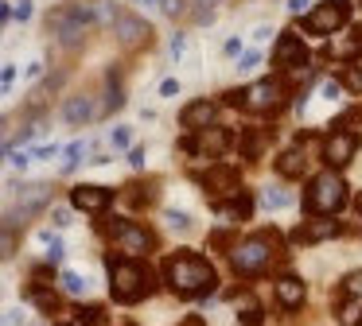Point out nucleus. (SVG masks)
Masks as SVG:
<instances>
[{"label": "nucleus", "instance_id": "obj_1", "mask_svg": "<svg viewBox=\"0 0 362 326\" xmlns=\"http://www.w3.org/2000/svg\"><path fill=\"white\" fill-rule=\"evenodd\" d=\"M164 279H168V287H172L175 295H183V299H191V295H206V291H214V284H218L211 260H203L199 253L168 256L164 260Z\"/></svg>", "mask_w": 362, "mask_h": 326}, {"label": "nucleus", "instance_id": "obj_33", "mask_svg": "<svg viewBox=\"0 0 362 326\" xmlns=\"http://www.w3.org/2000/svg\"><path fill=\"white\" fill-rule=\"evenodd\" d=\"M113 144L125 147V144H129V128H117V132H113Z\"/></svg>", "mask_w": 362, "mask_h": 326}, {"label": "nucleus", "instance_id": "obj_5", "mask_svg": "<svg viewBox=\"0 0 362 326\" xmlns=\"http://www.w3.org/2000/svg\"><path fill=\"white\" fill-rule=\"evenodd\" d=\"M113 241H117V248L129 260H136L144 248H152V233L136 222H113Z\"/></svg>", "mask_w": 362, "mask_h": 326}, {"label": "nucleus", "instance_id": "obj_36", "mask_svg": "<svg viewBox=\"0 0 362 326\" xmlns=\"http://www.w3.org/2000/svg\"><path fill=\"white\" fill-rule=\"evenodd\" d=\"M308 8V0H288V12H304Z\"/></svg>", "mask_w": 362, "mask_h": 326}, {"label": "nucleus", "instance_id": "obj_6", "mask_svg": "<svg viewBox=\"0 0 362 326\" xmlns=\"http://www.w3.org/2000/svg\"><path fill=\"white\" fill-rule=\"evenodd\" d=\"M343 20H346V0H327V4H320L308 16L304 28L312 31V35H331L335 28H343Z\"/></svg>", "mask_w": 362, "mask_h": 326}, {"label": "nucleus", "instance_id": "obj_13", "mask_svg": "<svg viewBox=\"0 0 362 326\" xmlns=\"http://www.w3.org/2000/svg\"><path fill=\"white\" fill-rule=\"evenodd\" d=\"M63 116H66L71 124H86V121H94V116H102V109H94V97L78 93V97H71V101H66Z\"/></svg>", "mask_w": 362, "mask_h": 326}, {"label": "nucleus", "instance_id": "obj_17", "mask_svg": "<svg viewBox=\"0 0 362 326\" xmlns=\"http://www.w3.org/2000/svg\"><path fill=\"white\" fill-rule=\"evenodd\" d=\"M226 144H230V136H226V132H218V128H206V132H199V144H195V152H203V155H218Z\"/></svg>", "mask_w": 362, "mask_h": 326}, {"label": "nucleus", "instance_id": "obj_28", "mask_svg": "<svg viewBox=\"0 0 362 326\" xmlns=\"http://www.w3.org/2000/svg\"><path fill=\"white\" fill-rule=\"evenodd\" d=\"M343 291H346V295H354V299H362V272H351V276H346Z\"/></svg>", "mask_w": 362, "mask_h": 326}, {"label": "nucleus", "instance_id": "obj_4", "mask_svg": "<svg viewBox=\"0 0 362 326\" xmlns=\"http://www.w3.org/2000/svg\"><path fill=\"white\" fill-rule=\"evenodd\" d=\"M343 202H346V183L335 171H323V175H315L312 186H308L304 206L315 210V214H335V210H343Z\"/></svg>", "mask_w": 362, "mask_h": 326}, {"label": "nucleus", "instance_id": "obj_35", "mask_svg": "<svg viewBox=\"0 0 362 326\" xmlns=\"http://www.w3.org/2000/svg\"><path fill=\"white\" fill-rule=\"evenodd\" d=\"M51 217H55V225H71V214H66V210H55Z\"/></svg>", "mask_w": 362, "mask_h": 326}, {"label": "nucleus", "instance_id": "obj_24", "mask_svg": "<svg viewBox=\"0 0 362 326\" xmlns=\"http://www.w3.org/2000/svg\"><path fill=\"white\" fill-rule=\"evenodd\" d=\"M164 217H168V225H172V229H180V233H187V229H191V217L183 214V210H168Z\"/></svg>", "mask_w": 362, "mask_h": 326}, {"label": "nucleus", "instance_id": "obj_27", "mask_svg": "<svg viewBox=\"0 0 362 326\" xmlns=\"http://www.w3.org/2000/svg\"><path fill=\"white\" fill-rule=\"evenodd\" d=\"M43 245H47V260H63V241H59V237L43 233Z\"/></svg>", "mask_w": 362, "mask_h": 326}, {"label": "nucleus", "instance_id": "obj_21", "mask_svg": "<svg viewBox=\"0 0 362 326\" xmlns=\"http://www.w3.org/2000/svg\"><path fill=\"white\" fill-rule=\"evenodd\" d=\"M339 233V222H315L304 229V241H323V237H335Z\"/></svg>", "mask_w": 362, "mask_h": 326}, {"label": "nucleus", "instance_id": "obj_22", "mask_svg": "<svg viewBox=\"0 0 362 326\" xmlns=\"http://www.w3.org/2000/svg\"><path fill=\"white\" fill-rule=\"evenodd\" d=\"M86 276H78V272H63V291H71V295H86Z\"/></svg>", "mask_w": 362, "mask_h": 326}, {"label": "nucleus", "instance_id": "obj_10", "mask_svg": "<svg viewBox=\"0 0 362 326\" xmlns=\"http://www.w3.org/2000/svg\"><path fill=\"white\" fill-rule=\"evenodd\" d=\"M245 105L250 109H261V113H269V109H276L281 105V82H257V85H250L245 90Z\"/></svg>", "mask_w": 362, "mask_h": 326}, {"label": "nucleus", "instance_id": "obj_9", "mask_svg": "<svg viewBox=\"0 0 362 326\" xmlns=\"http://www.w3.org/2000/svg\"><path fill=\"white\" fill-rule=\"evenodd\" d=\"M354 152H358V136H354V132H331L327 147H323V159H327L331 167H346V163L354 159Z\"/></svg>", "mask_w": 362, "mask_h": 326}, {"label": "nucleus", "instance_id": "obj_29", "mask_svg": "<svg viewBox=\"0 0 362 326\" xmlns=\"http://www.w3.org/2000/svg\"><path fill=\"white\" fill-rule=\"evenodd\" d=\"M78 155H82V144H71V147H66V159H63V171H74V163H78Z\"/></svg>", "mask_w": 362, "mask_h": 326}, {"label": "nucleus", "instance_id": "obj_16", "mask_svg": "<svg viewBox=\"0 0 362 326\" xmlns=\"http://www.w3.org/2000/svg\"><path fill=\"white\" fill-rule=\"evenodd\" d=\"M276 303H281V307H300V303H304V284H300L296 276H281L276 279Z\"/></svg>", "mask_w": 362, "mask_h": 326}, {"label": "nucleus", "instance_id": "obj_34", "mask_svg": "<svg viewBox=\"0 0 362 326\" xmlns=\"http://www.w3.org/2000/svg\"><path fill=\"white\" fill-rule=\"evenodd\" d=\"M257 62H261L257 54H245V59H242V70H257Z\"/></svg>", "mask_w": 362, "mask_h": 326}, {"label": "nucleus", "instance_id": "obj_32", "mask_svg": "<svg viewBox=\"0 0 362 326\" xmlns=\"http://www.w3.org/2000/svg\"><path fill=\"white\" fill-rule=\"evenodd\" d=\"M183 47H187V39H183V35H172V54H175V59L183 54Z\"/></svg>", "mask_w": 362, "mask_h": 326}, {"label": "nucleus", "instance_id": "obj_30", "mask_svg": "<svg viewBox=\"0 0 362 326\" xmlns=\"http://www.w3.org/2000/svg\"><path fill=\"white\" fill-rule=\"evenodd\" d=\"M339 93H343V85H339V82H323V97H339Z\"/></svg>", "mask_w": 362, "mask_h": 326}, {"label": "nucleus", "instance_id": "obj_18", "mask_svg": "<svg viewBox=\"0 0 362 326\" xmlns=\"http://www.w3.org/2000/svg\"><path fill=\"white\" fill-rule=\"evenodd\" d=\"M276 171H281L284 179H300L304 175V152H284L281 159H276Z\"/></svg>", "mask_w": 362, "mask_h": 326}, {"label": "nucleus", "instance_id": "obj_37", "mask_svg": "<svg viewBox=\"0 0 362 326\" xmlns=\"http://www.w3.org/2000/svg\"><path fill=\"white\" fill-rule=\"evenodd\" d=\"M206 4H211V0H206Z\"/></svg>", "mask_w": 362, "mask_h": 326}, {"label": "nucleus", "instance_id": "obj_23", "mask_svg": "<svg viewBox=\"0 0 362 326\" xmlns=\"http://www.w3.org/2000/svg\"><path fill=\"white\" fill-rule=\"evenodd\" d=\"M261 147H265V132H257V128H253V132H245V140H242V152L250 155V159L261 152Z\"/></svg>", "mask_w": 362, "mask_h": 326}, {"label": "nucleus", "instance_id": "obj_26", "mask_svg": "<svg viewBox=\"0 0 362 326\" xmlns=\"http://www.w3.org/2000/svg\"><path fill=\"white\" fill-rule=\"evenodd\" d=\"M32 303H35V307H40V310H55V291H32Z\"/></svg>", "mask_w": 362, "mask_h": 326}, {"label": "nucleus", "instance_id": "obj_12", "mask_svg": "<svg viewBox=\"0 0 362 326\" xmlns=\"http://www.w3.org/2000/svg\"><path fill=\"white\" fill-rule=\"evenodd\" d=\"M20 217H28V214H40L43 206L51 202V191L43 183H32V186H20Z\"/></svg>", "mask_w": 362, "mask_h": 326}, {"label": "nucleus", "instance_id": "obj_15", "mask_svg": "<svg viewBox=\"0 0 362 326\" xmlns=\"http://www.w3.org/2000/svg\"><path fill=\"white\" fill-rule=\"evenodd\" d=\"M276 66H304V43L292 31L276 43Z\"/></svg>", "mask_w": 362, "mask_h": 326}, {"label": "nucleus", "instance_id": "obj_20", "mask_svg": "<svg viewBox=\"0 0 362 326\" xmlns=\"http://www.w3.org/2000/svg\"><path fill=\"white\" fill-rule=\"evenodd\" d=\"M339 326H362V299H351L339 307Z\"/></svg>", "mask_w": 362, "mask_h": 326}, {"label": "nucleus", "instance_id": "obj_25", "mask_svg": "<svg viewBox=\"0 0 362 326\" xmlns=\"http://www.w3.org/2000/svg\"><path fill=\"white\" fill-rule=\"evenodd\" d=\"M343 85H346V90H354V93H362V66H346Z\"/></svg>", "mask_w": 362, "mask_h": 326}, {"label": "nucleus", "instance_id": "obj_2", "mask_svg": "<svg viewBox=\"0 0 362 326\" xmlns=\"http://www.w3.org/2000/svg\"><path fill=\"white\" fill-rule=\"evenodd\" d=\"M105 268H110V291H113V299L117 303H136L141 295H148L152 291V284H148V268H141L136 260H121V256H110L105 260Z\"/></svg>", "mask_w": 362, "mask_h": 326}, {"label": "nucleus", "instance_id": "obj_31", "mask_svg": "<svg viewBox=\"0 0 362 326\" xmlns=\"http://www.w3.org/2000/svg\"><path fill=\"white\" fill-rule=\"evenodd\" d=\"M160 93H164V97H175V93H180V82H172V78H168V82L160 85Z\"/></svg>", "mask_w": 362, "mask_h": 326}, {"label": "nucleus", "instance_id": "obj_19", "mask_svg": "<svg viewBox=\"0 0 362 326\" xmlns=\"http://www.w3.org/2000/svg\"><path fill=\"white\" fill-rule=\"evenodd\" d=\"M292 202V194H284L281 186H261V206L265 210H284Z\"/></svg>", "mask_w": 362, "mask_h": 326}, {"label": "nucleus", "instance_id": "obj_3", "mask_svg": "<svg viewBox=\"0 0 362 326\" xmlns=\"http://www.w3.org/2000/svg\"><path fill=\"white\" fill-rule=\"evenodd\" d=\"M273 256H276L273 237H269V233H253L242 245H234L230 260H234V268L242 272V276H257V272H265L269 264H273Z\"/></svg>", "mask_w": 362, "mask_h": 326}, {"label": "nucleus", "instance_id": "obj_8", "mask_svg": "<svg viewBox=\"0 0 362 326\" xmlns=\"http://www.w3.org/2000/svg\"><path fill=\"white\" fill-rule=\"evenodd\" d=\"M71 202L78 210H86V214H102V210L113 202V191L110 186H98V183H78L71 191Z\"/></svg>", "mask_w": 362, "mask_h": 326}, {"label": "nucleus", "instance_id": "obj_7", "mask_svg": "<svg viewBox=\"0 0 362 326\" xmlns=\"http://www.w3.org/2000/svg\"><path fill=\"white\" fill-rule=\"evenodd\" d=\"M82 28H86V8H78V4H74V8H63V12L51 16V31H55L59 43H66V47L78 43Z\"/></svg>", "mask_w": 362, "mask_h": 326}, {"label": "nucleus", "instance_id": "obj_11", "mask_svg": "<svg viewBox=\"0 0 362 326\" xmlns=\"http://www.w3.org/2000/svg\"><path fill=\"white\" fill-rule=\"evenodd\" d=\"M214 113H218V109H214V101H195V105H187L180 113V121H183V128H195V132H206L211 128V121H214Z\"/></svg>", "mask_w": 362, "mask_h": 326}, {"label": "nucleus", "instance_id": "obj_14", "mask_svg": "<svg viewBox=\"0 0 362 326\" xmlns=\"http://www.w3.org/2000/svg\"><path fill=\"white\" fill-rule=\"evenodd\" d=\"M117 39H121L125 47L144 43V39H148V23L136 20V16H121V20H117Z\"/></svg>", "mask_w": 362, "mask_h": 326}]
</instances>
